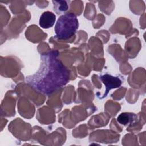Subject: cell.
<instances>
[{"label":"cell","mask_w":146,"mask_h":146,"mask_svg":"<svg viewBox=\"0 0 146 146\" xmlns=\"http://www.w3.org/2000/svg\"><path fill=\"white\" fill-rule=\"evenodd\" d=\"M79 27V21L73 13H66L61 15L55 24L54 31L56 38L59 40H67L71 38Z\"/></svg>","instance_id":"cell-2"},{"label":"cell","mask_w":146,"mask_h":146,"mask_svg":"<svg viewBox=\"0 0 146 146\" xmlns=\"http://www.w3.org/2000/svg\"><path fill=\"white\" fill-rule=\"evenodd\" d=\"M100 79L105 86V92L100 99L104 98L107 96L109 91L114 88L120 87L122 83L123 80L119 76H115L108 73H105L100 76Z\"/></svg>","instance_id":"cell-3"},{"label":"cell","mask_w":146,"mask_h":146,"mask_svg":"<svg viewBox=\"0 0 146 146\" xmlns=\"http://www.w3.org/2000/svg\"><path fill=\"white\" fill-rule=\"evenodd\" d=\"M137 119L136 114L132 112H122L117 117V121L123 126H129L135 123Z\"/></svg>","instance_id":"cell-5"},{"label":"cell","mask_w":146,"mask_h":146,"mask_svg":"<svg viewBox=\"0 0 146 146\" xmlns=\"http://www.w3.org/2000/svg\"><path fill=\"white\" fill-rule=\"evenodd\" d=\"M56 15L51 11H47L43 12L40 17L39 23L41 27L43 29H49L52 27L55 22Z\"/></svg>","instance_id":"cell-4"},{"label":"cell","mask_w":146,"mask_h":146,"mask_svg":"<svg viewBox=\"0 0 146 146\" xmlns=\"http://www.w3.org/2000/svg\"><path fill=\"white\" fill-rule=\"evenodd\" d=\"M58 54L57 51H51L42 55L38 70L26 77V82L35 91L50 95L69 82L70 71L58 59Z\"/></svg>","instance_id":"cell-1"},{"label":"cell","mask_w":146,"mask_h":146,"mask_svg":"<svg viewBox=\"0 0 146 146\" xmlns=\"http://www.w3.org/2000/svg\"><path fill=\"white\" fill-rule=\"evenodd\" d=\"M54 11L58 15L65 14L70 8L69 1H52Z\"/></svg>","instance_id":"cell-6"}]
</instances>
